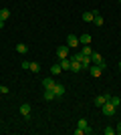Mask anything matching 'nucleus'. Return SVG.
<instances>
[{
  "instance_id": "f257e3e1",
  "label": "nucleus",
  "mask_w": 121,
  "mask_h": 135,
  "mask_svg": "<svg viewBox=\"0 0 121 135\" xmlns=\"http://www.w3.org/2000/svg\"><path fill=\"white\" fill-rule=\"evenodd\" d=\"M101 113L107 115V117H111V115H115V113H117V107H113L109 101H105L103 105H101Z\"/></svg>"
},
{
  "instance_id": "f03ea898",
  "label": "nucleus",
  "mask_w": 121,
  "mask_h": 135,
  "mask_svg": "<svg viewBox=\"0 0 121 135\" xmlns=\"http://www.w3.org/2000/svg\"><path fill=\"white\" fill-rule=\"evenodd\" d=\"M67 46H69V49H79L81 46L79 36H77V34H69V36H67Z\"/></svg>"
},
{
  "instance_id": "7ed1b4c3",
  "label": "nucleus",
  "mask_w": 121,
  "mask_h": 135,
  "mask_svg": "<svg viewBox=\"0 0 121 135\" xmlns=\"http://www.w3.org/2000/svg\"><path fill=\"white\" fill-rule=\"evenodd\" d=\"M57 56L59 59H67V56H69V46H59L57 49Z\"/></svg>"
},
{
  "instance_id": "20e7f679",
  "label": "nucleus",
  "mask_w": 121,
  "mask_h": 135,
  "mask_svg": "<svg viewBox=\"0 0 121 135\" xmlns=\"http://www.w3.org/2000/svg\"><path fill=\"white\" fill-rule=\"evenodd\" d=\"M89 71H91V77H101V73H103V69L99 67V65H91Z\"/></svg>"
},
{
  "instance_id": "39448f33",
  "label": "nucleus",
  "mask_w": 121,
  "mask_h": 135,
  "mask_svg": "<svg viewBox=\"0 0 121 135\" xmlns=\"http://www.w3.org/2000/svg\"><path fill=\"white\" fill-rule=\"evenodd\" d=\"M55 79H52V77H46V79H42V87H45V89H55Z\"/></svg>"
},
{
  "instance_id": "423d86ee",
  "label": "nucleus",
  "mask_w": 121,
  "mask_h": 135,
  "mask_svg": "<svg viewBox=\"0 0 121 135\" xmlns=\"http://www.w3.org/2000/svg\"><path fill=\"white\" fill-rule=\"evenodd\" d=\"M20 113H22L24 119L30 117V105H28V103H22V105H20Z\"/></svg>"
},
{
  "instance_id": "0eeeda50",
  "label": "nucleus",
  "mask_w": 121,
  "mask_h": 135,
  "mask_svg": "<svg viewBox=\"0 0 121 135\" xmlns=\"http://www.w3.org/2000/svg\"><path fill=\"white\" fill-rule=\"evenodd\" d=\"M91 62L93 65H101V62H103V56L99 55V52H91Z\"/></svg>"
},
{
  "instance_id": "6e6552de",
  "label": "nucleus",
  "mask_w": 121,
  "mask_h": 135,
  "mask_svg": "<svg viewBox=\"0 0 121 135\" xmlns=\"http://www.w3.org/2000/svg\"><path fill=\"white\" fill-rule=\"evenodd\" d=\"M52 91H55V97H63L65 95V87H63V85H55V89H52Z\"/></svg>"
},
{
  "instance_id": "1a4fd4ad",
  "label": "nucleus",
  "mask_w": 121,
  "mask_h": 135,
  "mask_svg": "<svg viewBox=\"0 0 121 135\" xmlns=\"http://www.w3.org/2000/svg\"><path fill=\"white\" fill-rule=\"evenodd\" d=\"M79 42H81V45H91V34H81V36H79Z\"/></svg>"
},
{
  "instance_id": "9d476101",
  "label": "nucleus",
  "mask_w": 121,
  "mask_h": 135,
  "mask_svg": "<svg viewBox=\"0 0 121 135\" xmlns=\"http://www.w3.org/2000/svg\"><path fill=\"white\" fill-rule=\"evenodd\" d=\"M81 18L85 20V22H93V18H95V12H83Z\"/></svg>"
},
{
  "instance_id": "9b49d317",
  "label": "nucleus",
  "mask_w": 121,
  "mask_h": 135,
  "mask_svg": "<svg viewBox=\"0 0 121 135\" xmlns=\"http://www.w3.org/2000/svg\"><path fill=\"white\" fill-rule=\"evenodd\" d=\"M107 101H109L113 107H117V109L121 107V99H119V97H107Z\"/></svg>"
},
{
  "instance_id": "f8f14e48",
  "label": "nucleus",
  "mask_w": 121,
  "mask_h": 135,
  "mask_svg": "<svg viewBox=\"0 0 121 135\" xmlns=\"http://www.w3.org/2000/svg\"><path fill=\"white\" fill-rule=\"evenodd\" d=\"M61 67H63V71H71V59L67 56V59H61Z\"/></svg>"
},
{
  "instance_id": "ddd939ff",
  "label": "nucleus",
  "mask_w": 121,
  "mask_h": 135,
  "mask_svg": "<svg viewBox=\"0 0 121 135\" xmlns=\"http://www.w3.org/2000/svg\"><path fill=\"white\" fill-rule=\"evenodd\" d=\"M81 52H83L85 56H91V52H93L91 45H83V46H81Z\"/></svg>"
},
{
  "instance_id": "4468645a",
  "label": "nucleus",
  "mask_w": 121,
  "mask_h": 135,
  "mask_svg": "<svg viewBox=\"0 0 121 135\" xmlns=\"http://www.w3.org/2000/svg\"><path fill=\"white\" fill-rule=\"evenodd\" d=\"M55 99V91L52 89H45V101H52Z\"/></svg>"
},
{
  "instance_id": "2eb2a0df",
  "label": "nucleus",
  "mask_w": 121,
  "mask_h": 135,
  "mask_svg": "<svg viewBox=\"0 0 121 135\" xmlns=\"http://www.w3.org/2000/svg\"><path fill=\"white\" fill-rule=\"evenodd\" d=\"M105 101H107V95H99V97H95V105H97V107H101Z\"/></svg>"
},
{
  "instance_id": "dca6fc26",
  "label": "nucleus",
  "mask_w": 121,
  "mask_h": 135,
  "mask_svg": "<svg viewBox=\"0 0 121 135\" xmlns=\"http://www.w3.org/2000/svg\"><path fill=\"white\" fill-rule=\"evenodd\" d=\"M93 22L97 24V26H103V16H99L97 10H95V18H93Z\"/></svg>"
},
{
  "instance_id": "f3484780",
  "label": "nucleus",
  "mask_w": 121,
  "mask_h": 135,
  "mask_svg": "<svg viewBox=\"0 0 121 135\" xmlns=\"http://www.w3.org/2000/svg\"><path fill=\"white\" fill-rule=\"evenodd\" d=\"M28 71H30V73H38V71H40V65H38V62H30V65H28Z\"/></svg>"
},
{
  "instance_id": "a211bd4d",
  "label": "nucleus",
  "mask_w": 121,
  "mask_h": 135,
  "mask_svg": "<svg viewBox=\"0 0 121 135\" xmlns=\"http://www.w3.org/2000/svg\"><path fill=\"white\" fill-rule=\"evenodd\" d=\"M61 71H63L61 65H52V67H51V75H61Z\"/></svg>"
},
{
  "instance_id": "6ab92c4d",
  "label": "nucleus",
  "mask_w": 121,
  "mask_h": 135,
  "mask_svg": "<svg viewBox=\"0 0 121 135\" xmlns=\"http://www.w3.org/2000/svg\"><path fill=\"white\" fill-rule=\"evenodd\" d=\"M8 16H10V10H8V8H2V10H0V20H6Z\"/></svg>"
},
{
  "instance_id": "aec40b11",
  "label": "nucleus",
  "mask_w": 121,
  "mask_h": 135,
  "mask_svg": "<svg viewBox=\"0 0 121 135\" xmlns=\"http://www.w3.org/2000/svg\"><path fill=\"white\" fill-rule=\"evenodd\" d=\"M16 51L20 52V55H24V52L28 51V49H26V45H24V42H18V45H16Z\"/></svg>"
},
{
  "instance_id": "412c9836",
  "label": "nucleus",
  "mask_w": 121,
  "mask_h": 135,
  "mask_svg": "<svg viewBox=\"0 0 121 135\" xmlns=\"http://www.w3.org/2000/svg\"><path fill=\"white\" fill-rule=\"evenodd\" d=\"M87 125H89V123H87V119H79V121H77V127H81L83 131H85V127H87Z\"/></svg>"
},
{
  "instance_id": "4be33fe9",
  "label": "nucleus",
  "mask_w": 121,
  "mask_h": 135,
  "mask_svg": "<svg viewBox=\"0 0 121 135\" xmlns=\"http://www.w3.org/2000/svg\"><path fill=\"white\" fill-rule=\"evenodd\" d=\"M103 133H105V135H115V127H105Z\"/></svg>"
},
{
  "instance_id": "5701e85b",
  "label": "nucleus",
  "mask_w": 121,
  "mask_h": 135,
  "mask_svg": "<svg viewBox=\"0 0 121 135\" xmlns=\"http://www.w3.org/2000/svg\"><path fill=\"white\" fill-rule=\"evenodd\" d=\"M0 93H2V95H6V93H8V87H6V85H2V87H0Z\"/></svg>"
},
{
  "instance_id": "b1692460",
  "label": "nucleus",
  "mask_w": 121,
  "mask_h": 135,
  "mask_svg": "<svg viewBox=\"0 0 121 135\" xmlns=\"http://www.w3.org/2000/svg\"><path fill=\"white\" fill-rule=\"evenodd\" d=\"M83 133H85V131L81 129V127H77V129H75V135H83Z\"/></svg>"
},
{
  "instance_id": "393cba45",
  "label": "nucleus",
  "mask_w": 121,
  "mask_h": 135,
  "mask_svg": "<svg viewBox=\"0 0 121 135\" xmlns=\"http://www.w3.org/2000/svg\"><path fill=\"white\" fill-rule=\"evenodd\" d=\"M115 133H119V135H121V123H119V125L115 127Z\"/></svg>"
},
{
  "instance_id": "a878e982",
  "label": "nucleus",
  "mask_w": 121,
  "mask_h": 135,
  "mask_svg": "<svg viewBox=\"0 0 121 135\" xmlns=\"http://www.w3.org/2000/svg\"><path fill=\"white\" fill-rule=\"evenodd\" d=\"M4 22H6V20H0V28H4Z\"/></svg>"
},
{
  "instance_id": "bb28decb",
  "label": "nucleus",
  "mask_w": 121,
  "mask_h": 135,
  "mask_svg": "<svg viewBox=\"0 0 121 135\" xmlns=\"http://www.w3.org/2000/svg\"><path fill=\"white\" fill-rule=\"evenodd\" d=\"M119 71H121V62H119Z\"/></svg>"
},
{
  "instance_id": "cd10ccee",
  "label": "nucleus",
  "mask_w": 121,
  "mask_h": 135,
  "mask_svg": "<svg viewBox=\"0 0 121 135\" xmlns=\"http://www.w3.org/2000/svg\"><path fill=\"white\" fill-rule=\"evenodd\" d=\"M119 2H121V0H119Z\"/></svg>"
}]
</instances>
